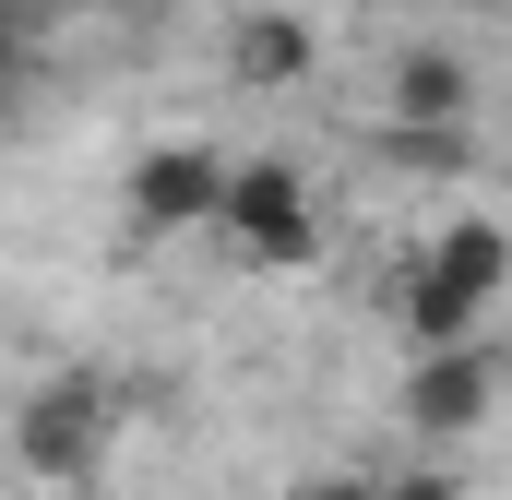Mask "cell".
<instances>
[{"label": "cell", "instance_id": "cell-7", "mask_svg": "<svg viewBox=\"0 0 512 500\" xmlns=\"http://www.w3.org/2000/svg\"><path fill=\"white\" fill-rule=\"evenodd\" d=\"M465 108H477L465 48H405V60H393V120L405 131H465Z\"/></svg>", "mask_w": 512, "mask_h": 500}, {"label": "cell", "instance_id": "cell-9", "mask_svg": "<svg viewBox=\"0 0 512 500\" xmlns=\"http://www.w3.org/2000/svg\"><path fill=\"white\" fill-rule=\"evenodd\" d=\"M12 84H24V12H0V108H12Z\"/></svg>", "mask_w": 512, "mask_h": 500}, {"label": "cell", "instance_id": "cell-4", "mask_svg": "<svg viewBox=\"0 0 512 500\" xmlns=\"http://www.w3.org/2000/svg\"><path fill=\"white\" fill-rule=\"evenodd\" d=\"M227 215V155L215 143H143L131 155V227L143 239H191V227H215Z\"/></svg>", "mask_w": 512, "mask_h": 500}, {"label": "cell", "instance_id": "cell-8", "mask_svg": "<svg viewBox=\"0 0 512 500\" xmlns=\"http://www.w3.org/2000/svg\"><path fill=\"white\" fill-rule=\"evenodd\" d=\"M382 500H465V489H453V477H441V465H405V477H393Z\"/></svg>", "mask_w": 512, "mask_h": 500}, {"label": "cell", "instance_id": "cell-2", "mask_svg": "<svg viewBox=\"0 0 512 500\" xmlns=\"http://www.w3.org/2000/svg\"><path fill=\"white\" fill-rule=\"evenodd\" d=\"M108 429H120V393L96 370H60V381H36V393L12 405V465L48 477V489H84V477L108 465Z\"/></svg>", "mask_w": 512, "mask_h": 500}, {"label": "cell", "instance_id": "cell-3", "mask_svg": "<svg viewBox=\"0 0 512 500\" xmlns=\"http://www.w3.org/2000/svg\"><path fill=\"white\" fill-rule=\"evenodd\" d=\"M215 239L262 262V274H298L310 250H322V191L298 179V155H251V167H227V215H215Z\"/></svg>", "mask_w": 512, "mask_h": 500}, {"label": "cell", "instance_id": "cell-1", "mask_svg": "<svg viewBox=\"0 0 512 500\" xmlns=\"http://www.w3.org/2000/svg\"><path fill=\"white\" fill-rule=\"evenodd\" d=\"M501 286H512V227L501 215H453L405 274V346H465L501 310Z\"/></svg>", "mask_w": 512, "mask_h": 500}, {"label": "cell", "instance_id": "cell-10", "mask_svg": "<svg viewBox=\"0 0 512 500\" xmlns=\"http://www.w3.org/2000/svg\"><path fill=\"white\" fill-rule=\"evenodd\" d=\"M310 500H382V489H370V477H322Z\"/></svg>", "mask_w": 512, "mask_h": 500}, {"label": "cell", "instance_id": "cell-6", "mask_svg": "<svg viewBox=\"0 0 512 500\" xmlns=\"http://www.w3.org/2000/svg\"><path fill=\"white\" fill-rule=\"evenodd\" d=\"M310 60H322V36H310L298 12H239V24H227V72H239L251 96H286V84H310Z\"/></svg>", "mask_w": 512, "mask_h": 500}, {"label": "cell", "instance_id": "cell-5", "mask_svg": "<svg viewBox=\"0 0 512 500\" xmlns=\"http://www.w3.org/2000/svg\"><path fill=\"white\" fill-rule=\"evenodd\" d=\"M489 358H477V334L465 346H417V370H405V429L417 441H465L477 417H489Z\"/></svg>", "mask_w": 512, "mask_h": 500}]
</instances>
